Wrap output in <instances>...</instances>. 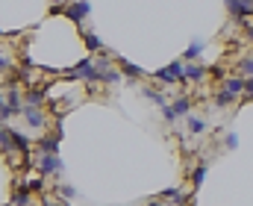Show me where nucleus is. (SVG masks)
Wrapping results in <instances>:
<instances>
[{
    "instance_id": "1",
    "label": "nucleus",
    "mask_w": 253,
    "mask_h": 206,
    "mask_svg": "<svg viewBox=\"0 0 253 206\" xmlns=\"http://www.w3.org/2000/svg\"><path fill=\"white\" fill-rule=\"evenodd\" d=\"M156 82H162V85H174V82H183L186 80V62L183 59H174L171 65H165V68L153 71L150 74Z\"/></svg>"
},
{
    "instance_id": "2",
    "label": "nucleus",
    "mask_w": 253,
    "mask_h": 206,
    "mask_svg": "<svg viewBox=\"0 0 253 206\" xmlns=\"http://www.w3.org/2000/svg\"><path fill=\"white\" fill-rule=\"evenodd\" d=\"M65 77H71V80H83V82H88V85H94L97 80H100V74H97V62H94V56H88V59H83V62H77L74 68L68 71Z\"/></svg>"
},
{
    "instance_id": "3",
    "label": "nucleus",
    "mask_w": 253,
    "mask_h": 206,
    "mask_svg": "<svg viewBox=\"0 0 253 206\" xmlns=\"http://www.w3.org/2000/svg\"><path fill=\"white\" fill-rule=\"evenodd\" d=\"M224 6H227V12H230L233 21H239V24L248 27V18L253 15V0H224Z\"/></svg>"
},
{
    "instance_id": "4",
    "label": "nucleus",
    "mask_w": 253,
    "mask_h": 206,
    "mask_svg": "<svg viewBox=\"0 0 253 206\" xmlns=\"http://www.w3.org/2000/svg\"><path fill=\"white\" fill-rule=\"evenodd\" d=\"M59 12H62V15H68L74 24H83V21L91 15V3H88V0H74V3H65Z\"/></svg>"
},
{
    "instance_id": "5",
    "label": "nucleus",
    "mask_w": 253,
    "mask_h": 206,
    "mask_svg": "<svg viewBox=\"0 0 253 206\" xmlns=\"http://www.w3.org/2000/svg\"><path fill=\"white\" fill-rule=\"evenodd\" d=\"M221 91H224V94H230V97H236V100H239V97H245V77H239V74H236V77H233V74H227V77L221 80Z\"/></svg>"
},
{
    "instance_id": "6",
    "label": "nucleus",
    "mask_w": 253,
    "mask_h": 206,
    "mask_svg": "<svg viewBox=\"0 0 253 206\" xmlns=\"http://www.w3.org/2000/svg\"><path fill=\"white\" fill-rule=\"evenodd\" d=\"M189 195L180 192V189H165L162 192V201H147V206H186Z\"/></svg>"
},
{
    "instance_id": "7",
    "label": "nucleus",
    "mask_w": 253,
    "mask_h": 206,
    "mask_svg": "<svg viewBox=\"0 0 253 206\" xmlns=\"http://www.w3.org/2000/svg\"><path fill=\"white\" fill-rule=\"evenodd\" d=\"M24 118H27V127L30 130H36V133H42L44 127H47V115L42 112V109H33V106H24V112H21Z\"/></svg>"
},
{
    "instance_id": "8",
    "label": "nucleus",
    "mask_w": 253,
    "mask_h": 206,
    "mask_svg": "<svg viewBox=\"0 0 253 206\" xmlns=\"http://www.w3.org/2000/svg\"><path fill=\"white\" fill-rule=\"evenodd\" d=\"M209 74H212V71H209V65H203V62H186V80L194 82V85L203 82Z\"/></svg>"
},
{
    "instance_id": "9",
    "label": "nucleus",
    "mask_w": 253,
    "mask_h": 206,
    "mask_svg": "<svg viewBox=\"0 0 253 206\" xmlns=\"http://www.w3.org/2000/svg\"><path fill=\"white\" fill-rule=\"evenodd\" d=\"M65 168V162L59 156H39V171L42 174H59Z\"/></svg>"
},
{
    "instance_id": "10",
    "label": "nucleus",
    "mask_w": 253,
    "mask_h": 206,
    "mask_svg": "<svg viewBox=\"0 0 253 206\" xmlns=\"http://www.w3.org/2000/svg\"><path fill=\"white\" fill-rule=\"evenodd\" d=\"M191 103H194V100H191L189 94H177V97L171 100V109H174V115H177V118H189Z\"/></svg>"
},
{
    "instance_id": "11",
    "label": "nucleus",
    "mask_w": 253,
    "mask_h": 206,
    "mask_svg": "<svg viewBox=\"0 0 253 206\" xmlns=\"http://www.w3.org/2000/svg\"><path fill=\"white\" fill-rule=\"evenodd\" d=\"M83 41H85V47H88V53H91V56H97V53H106V47H103V41H100V36H97V33H91V30H83Z\"/></svg>"
},
{
    "instance_id": "12",
    "label": "nucleus",
    "mask_w": 253,
    "mask_h": 206,
    "mask_svg": "<svg viewBox=\"0 0 253 206\" xmlns=\"http://www.w3.org/2000/svg\"><path fill=\"white\" fill-rule=\"evenodd\" d=\"M36 150H39V156H59V138L56 136L42 138V141L36 144Z\"/></svg>"
},
{
    "instance_id": "13",
    "label": "nucleus",
    "mask_w": 253,
    "mask_h": 206,
    "mask_svg": "<svg viewBox=\"0 0 253 206\" xmlns=\"http://www.w3.org/2000/svg\"><path fill=\"white\" fill-rule=\"evenodd\" d=\"M44 88H30L27 94H24V106H33V109H42L44 106Z\"/></svg>"
},
{
    "instance_id": "14",
    "label": "nucleus",
    "mask_w": 253,
    "mask_h": 206,
    "mask_svg": "<svg viewBox=\"0 0 253 206\" xmlns=\"http://www.w3.org/2000/svg\"><path fill=\"white\" fill-rule=\"evenodd\" d=\"M203 47H206V41H203V39H194V41L189 44V50L183 53V62H197L200 53H203Z\"/></svg>"
},
{
    "instance_id": "15",
    "label": "nucleus",
    "mask_w": 253,
    "mask_h": 206,
    "mask_svg": "<svg viewBox=\"0 0 253 206\" xmlns=\"http://www.w3.org/2000/svg\"><path fill=\"white\" fill-rule=\"evenodd\" d=\"M144 97H150L159 109H168V106H171V103H168V94L159 91V88H144Z\"/></svg>"
},
{
    "instance_id": "16",
    "label": "nucleus",
    "mask_w": 253,
    "mask_h": 206,
    "mask_svg": "<svg viewBox=\"0 0 253 206\" xmlns=\"http://www.w3.org/2000/svg\"><path fill=\"white\" fill-rule=\"evenodd\" d=\"M186 121H189V133H191V136H200V133H206V130H209V121H206V118L189 115Z\"/></svg>"
},
{
    "instance_id": "17",
    "label": "nucleus",
    "mask_w": 253,
    "mask_h": 206,
    "mask_svg": "<svg viewBox=\"0 0 253 206\" xmlns=\"http://www.w3.org/2000/svg\"><path fill=\"white\" fill-rule=\"evenodd\" d=\"M9 138H12V150H15V153H27V150H30L27 136H21L18 130H9Z\"/></svg>"
},
{
    "instance_id": "18",
    "label": "nucleus",
    "mask_w": 253,
    "mask_h": 206,
    "mask_svg": "<svg viewBox=\"0 0 253 206\" xmlns=\"http://www.w3.org/2000/svg\"><path fill=\"white\" fill-rule=\"evenodd\" d=\"M118 65H121V71H124L129 80H141V77H147V74L138 68V65H129V62H124V59H118Z\"/></svg>"
},
{
    "instance_id": "19",
    "label": "nucleus",
    "mask_w": 253,
    "mask_h": 206,
    "mask_svg": "<svg viewBox=\"0 0 253 206\" xmlns=\"http://www.w3.org/2000/svg\"><path fill=\"white\" fill-rule=\"evenodd\" d=\"M30 201H33V192H30V189H18V192L12 195V204L9 206H27Z\"/></svg>"
},
{
    "instance_id": "20",
    "label": "nucleus",
    "mask_w": 253,
    "mask_h": 206,
    "mask_svg": "<svg viewBox=\"0 0 253 206\" xmlns=\"http://www.w3.org/2000/svg\"><path fill=\"white\" fill-rule=\"evenodd\" d=\"M239 77H245V80L253 77V56H242L239 59Z\"/></svg>"
},
{
    "instance_id": "21",
    "label": "nucleus",
    "mask_w": 253,
    "mask_h": 206,
    "mask_svg": "<svg viewBox=\"0 0 253 206\" xmlns=\"http://www.w3.org/2000/svg\"><path fill=\"white\" fill-rule=\"evenodd\" d=\"M206 171H209V165H206V162H200V165L194 168V174H191V183H194V186H200V183L206 180Z\"/></svg>"
},
{
    "instance_id": "22",
    "label": "nucleus",
    "mask_w": 253,
    "mask_h": 206,
    "mask_svg": "<svg viewBox=\"0 0 253 206\" xmlns=\"http://www.w3.org/2000/svg\"><path fill=\"white\" fill-rule=\"evenodd\" d=\"M233 103H236V97H230V94H224V91L215 94V106H218V109H227V106H233Z\"/></svg>"
},
{
    "instance_id": "23",
    "label": "nucleus",
    "mask_w": 253,
    "mask_h": 206,
    "mask_svg": "<svg viewBox=\"0 0 253 206\" xmlns=\"http://www.w3.org/2000/svg\"><path fill=\"white\" fill-rule=\"evenodd\" d=\"M56 192H59V195H62V201H74V198H77V192H74V189H71V186H59V189H56Z\"/></svg>"
},
{
    "instance_id": "24",
    "label": "nucleus",
    "mask_w": 253,
    "mask_h": 206,
    "mask_svg": "<svg viewBox=\"0 0 253 206\" xmlns=\"http://www.w3.org/2000/svg\"><path fill=\"white\" fill-rule=\"evenodd\" d=\"M224 144H227V150H236V147H239V136H236V133H227Z\"/></svg>"
},
{
    "instance_id": "25",
    "label": "nucleus",
    "mask_w": 253,
    "mask_h": 206,
    "mask_svg": "<svg viewBox=\"0 0 253 206\" xmlns=\"http://www.w3.org/2000/svg\"><path fill=\"white\" fill-rule=\"evenodd\" d=\"M245 97L253 100V77H251V80H245Z\"/></svg>"
},
{
    "instance_id": "26",
    "label": "nucleus",
    "mask_w": 253,
    "mask_h": 206,
    "mask_svg": "<svg viewBox=\"0 0 253 206\" xmlns=\"http://www.w3.org/2000/svg\"><path fill=\"white\" fill-rule=\"evenodd\" d=\"M162 115H165V121H168V124H174V121H177V115H174V109H171V106H168V109H162Z\"/></svg>"
},
{
    "instance_id": "27",
    "label": "nucleus",
    "mask_w": 253,
    "mask_h": 206,
    "mask_svg": "<svg viewBox=\"0 0 253 206\" xmlns=\"http://www.w3.org/2000/svg\"><path fill=\"white\" fill-rule=\"evenodd\" d=\"M245 39L253 44V24H248V27H245Z\"/></svg>"
},
{
    "instance_id": "28",
    "label": "nucleus",
    "mask_w": 253,
    "mask_h": 206,
    "mask_svg": "<svg viewBox=\"0 0 253 206\" xmlns=\"http://www.w3.org/2000/svg\"><path fill=\"white\" fill-rule=\"evenodd\" d=\"M44 206H65V204L59 201V198H47V201H44Z\"/></svg>"
},
{
    "instance_id": "29",
    "label": "nucleus",
    "mask_w": 253,
    "mask_h": 206,
    "mask_svg": "<svg viewBox=\"0 0 253 206\" xmlns=\"http://www.w3.org/2000/svg\"><path fill=\"white\" fill-rule=\"evenodd\" d=\"M9 68V56H6V53H0V71H6Z\"/></svg>"
},
{
    "instance_id": "30",
    "label": "nucleus",
    "mask_w": 253,
    "mask_h": 206,
    "mask_svg": "<svg viewBox=\"0 0 253 206\" xmlns=\"http://www.w3.org/2000/svg\"><path fill=\"white\" fill-rule=\"evenodd\" d=\"M6 109V94H0V112Z\"/></svg>"
},
{
    "instance_id": "31",
    "label": "nucleus",
    "mask_w": 253,
    "mask_h": 206,
    "mask_svg": "<svg viewBox=\"0 0 253 206\" xmlns=\"http://www.w3.org/2000/svg\"><path fill=\"white\" fill-rule=\"evenodd\" d=\"M3 130H6V127H3V121H0V133H3Z\"/></svg>"
}]
</instances>
